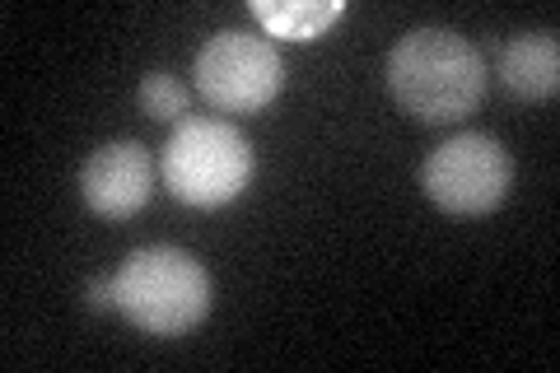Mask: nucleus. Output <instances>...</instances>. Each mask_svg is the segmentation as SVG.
<instances>
[{"instance_id": "5", "label": "nucleus", "mask_w": 560, "mask_h": 373, "mask_svg": "<svg viewBox=\"0 0 560 373\" xmlns=\"http://www.w3.org/2000/svg\"><path fill=\"white\" fill-rule=\"evenodd\" d=\"M197 89L220 113H261L285 89V66L271 38L248 28H220L197 51Z\"/></svg>"}, {"instance_id": "7", "label": "nucleus", "mask_w": 560, "mask_h": 373, "mask_svg": "<svg viewBox=\"0 0 560 373\" xmlns=\"http://www.w3.org/2000/svg\"><path fill=\"white\" fill-rule=\"evenodd\" d=\"M500 80L523 103H547L560 89L556 33H514V38L500 47Z\"/></svg>"}, {"instance_id": "2", "label": "nucleus", "mask_w": 560, "mask_h": 373, "mask_svg": "<svg viewBox=\"0 0 560 373\" xmlns=\"http://www.w3.org/2000/svg\"><path fill=\"white\" fill-rule=\"evenodd\" d=\"M117 313L145 336H187L210 313V276L183 247L154 243L117 266Z\"/></svg>"}, {"instance_id": "3", "label": "nucleus", "mask_w": 560, "mask_h": 373, "mask_svg": "<svg viewBox=\"0 0 560 373\" xmlns=\"http://www.w3.org/2000/svg\"><path fill=\"white\" fill-rule=\"evenodd\" d=\"M164 183L183 206H224L253 183V145L230 121L191 117L164 145Z\"/></svg>"}, {"instance_id": "8", "label": "nucleus", "mask_w": 560, "mask_h": 373, "mask_svg": "<svg viewBox=\"0 0 560 373\" xmlns=\"http://www.w3.org/2000/svg\"><path fill=\"white\" fill-rule=\"evenodd\" d=\"M341 0H294V5H271V0H253V14L267 24L271 38H323V33L341 20Z\"/></svg>"}, {"instance_id": "9", "label": "nucleus", "mask_w": 560, "mask_h": 373, "mask_svg": "<svg viewBox=\"0 0 560 373\" xmlns=\"http://www.w3.org/2000/svg\"><path fill=\"white\" fill-rule=\"evenodd\" d=\"M136 103H140V113L145 117H154V121H173V117H183L187 113V89L173 80V75H164V70H150L145 80H140V89H136Z\"/></svg>"}, {"instance_id": "10", "label": "nucleus", "mask_w": 560, "mask_h": 373, "mask_svg": "<svg viewBox=\"0 0 560 373\" xmlns=\"http://www.w3.org/2000/svg\"><path fill=\"white\" fill-rule=\"evenodd\" d=\"M84 304H90L94 313H108V308H117L113 280H94V285H90V290H84Z\"/></svg>"}, {"instance_id": "1", "label": "nucleus", "mask_w": 560, "mask_h": 373, "mask_svg": "<svg viewBox=\"0 0 560 373\" xmlns=\"http://www.w3.org/2000/svg\"><path fill=\"white\" fill-rule=\"evenodd\" d=\"M388 89L401 113L430 127H448L477 113V103L486 98V61L463 33L416 28L388 51Z\"/></svg>"}, {"instance_id": "4", "label": "nucleus", "mask_w": 560, "mask_h": 373, "mask_svg": "<svg viewBox=\"0 0 560 373\" xmlns=\"http://www.w3.org/2000/svg\"><path fill=\"white\" fill-rule=\"evenodd\" d=\"M425 197L448 215H490L514 187V159L486 131H463L430 150L420 168Z\"/></svg>"}, {"instance_id": "6", "label": "nucleus", "mask_w": 560, "mask_h": 373, "mask_svg": "<svg viewBox=\"0 0 560 373\" xmlns=\"http://www.w3.org/2000/svg\"><path fill=\"white\" fill-rule=\"evenodd\" d=\"M154 191V159L140 140H108L80 168V197L103 220H131Z\"/></svg>"}]
</instances>
